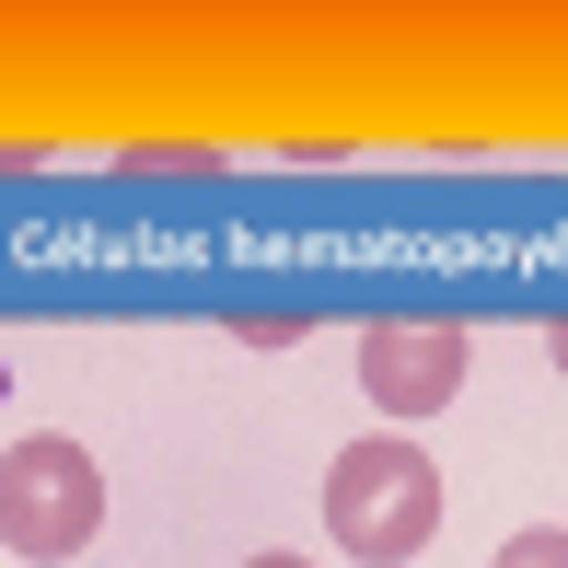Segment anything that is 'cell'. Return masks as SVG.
Returning <instances> with one entry per match:
<instances>
[{
  "label": "cell",
  "instance_id": "52a82bcc",
  "mask_svg": "<svg viewBox=\"0 0 568 568\" xmlns=\"http://www.w3.org/2000/svg\"><path fill=\"white\" fill-rule=\"evenodd\" d=\"M244 568H314V557H244Z\"/></svg>",
  "mask_w": 568,
  "mask_h": 568
},
{
  "label": "cell",
  "instance_id": "6da1fadb",
  "mask_svg": "<svg viewBox=\"0 0 568 568\" xmlns=\"http://www.w3.org/2000/svg\"><path fill=\"white\" fill-rule=\"evenodd\" d=\"M325 534H337V557H418L429 534H442V464L418 442H348L325 464Z\"/></svg>",
  "mask_w": 568,
  "mask_h": 568
},
{
  "label": "cell",
  "instance_id": "277c9868",
  "mask_svg": "<svg viewBox=\"0 0 568 568\" xmlns=\"http://www.w3.org/2000/svg\"><path fill=\"white\" fill-rule=\"evenodd\" d=\"M128 174H197V186H210L221 174V151H197V140H140V151H116Z\"/></svg>",
  "mask_w": 568,
  "mask_h": 568
},
{
  "label": "cell",
  "instance_id": "3957f363",
  "mask_svg": "<svg viewBox=\"0 0 568 568\" xmlns=\"http://www.w3.org/2000/svg\"><path fill=\"white\" fill-rule=\"evenodd\" d=\"M464 372H476L464 325H372V337H359V395H372L383 418H442L464 395Z\"/></svg>",
  "mask_w": 568,
  "mask_h": 568
},
{
  "label": "cell",
  "instance_id": "8992f818",
  "mask_svg": "<svg viewBox=\"0 0 568 568\" xmlns=\"http://www.w3.org/2000/svg\"><path fill=\"white\" fill-rule=\"evenodd\" d=\"M546 359H557V372H568V314H557V337H546Z\"/></svg>",
  "mask_w": 568,
  "mask_h": 568
},
{
  "label": "cell",
  "instance_id": "5b68a950",
  "mask_svg": "<svg viewBox=\"0 0 568 568\" xmlns=\"http://www.w3.org/2000/svg\"><path fill=\"white\" fill-rule=\"evenodd\" d=\"M499 568H568V534H557V523H534V534H510V546H499Z\"/></svg>",
  "mask_w": 568,
  "mask_h": 568
},
{
  "label": "cell",
  "instance_id": "7a4b0ae2",
  "mask_svg": "<svg viewBox=\"0 0 568 568\" xmlns=\"http://www.w3.org/2000/svg\"><path fill=\"white\" fill-rule=\"evenodd\" d=\"M93 523H105V476H93L82 442H59V429H36V442L0 453V546L12 557H82Z\"/></svg>",
  "mask_w": 568,
  "mask_h": 568
}]
</instances>
